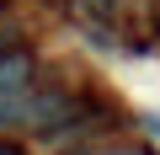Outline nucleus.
Returning <instances> with one entry per match:
<instances>
[{"mask_svg": "<svg viewBox=\"0 0 160 155\" xmlns=\"http://www.w3.org/2000/svg\"><path fill=\"white\" fill-rule=\"evenodd\" d=\"M11 54H16V27L0 22V59H11Z\"/></svg>", "mask_w": 160, "mask_h": 155, "instance_id": "f257e3e1", "label": "nucleus"}, {"mask_svg": "<svg viewBox=\"0 0 160 155\" xmlns=\"http://www.w3.org/2000/svg\"><path fill=\"white\" fill-rule=\"evenodd\" d=\"M0 155H27L22 144H6V139H0Z\"/></svg>", "mask_w": 160, "mask_h": 155, "instance_id": "f03ea898", "label": "nucleus"}]
</instances>
